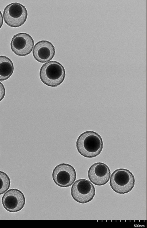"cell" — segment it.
Wrapping results in <instances>:
<instances>
[{
  "mask_svg": "<svg viewBox=\"0 0 147 228\" xmlns=\"http://www.w3.org/2000/svg\"><path fill=\"white\" fill-rule=\"evenodd\" d=\"M111 174V170L108 166L101 162L92 164L88 172L90 180L94 185L99 186L103 185L108 182Z\"/></svg>",
  "mask_w": 147,
  "mask_h": 228,
  "instance_id": "9c48e42d",
  "label": "cell"
},
{
  "mask_svg": "<svg viewBox=\"0 0 147 228\" xmlns=\"http://www.w3.org/2000/svg\"><path fill=\"white\" fill-rule=\"evenodd\" d=\"M14 67L12 60L5 56H0V81L8 79L12 75Z\"/></svg>",
  "mask_w": 147,
  "mask_h": 228,
  "instance_id": "8fae6325",
  "label": "cell"
},
{
  "mask_svg": "<svg viewBox=\"0 0 147 228\" xmlns=\"http://www.w3.org/2000/svg\"><path fill=\"white\" fill-rule=\"evenodd\" d=\"M3 20L2 14L0 11V29L3 24Z\"/></svg>",
  "mask_w": 147,
  "mask_h": 228,
  "instance_id": "5bb4252c",
  "label": "cell"
},
{
  "mask_svg": "<svg viewBox=\"0 0 147 228\" xmlns=\"http://www.w3.org/2000/svg\"><path fill=\"white\" fill-rule=\"evenodd\" d=\"M27 10L24 6L17 2L10 3L4 8L3 16L5 22L11 27H17L26 20Z\"/></svg>",
  "mask_w": 147,
  "mask_h": 228,
  "instance_id": "277c9868",
  "label": "cell"
},
{
  "mask_svg": "<svg viewBox=\"0 0 147 228\" xmlns=\"http://www.w3.org/2000/svg\"><path fill=\"white\" fill-rule=\"evenodd\" d=\"M34 42L29 34L21 33L14 35L10 43L12 51L16 55L24 56L29 54L32 51Z\"/></svg>",
  "mask_w": 147,
  "mask_h": 228,
  "instance_id": "ba28073f",
  "label": "cell"
},
{
  "mask_svg": "<svg viewBox=\"0 0 147 228\" xmlns=\"http://www.w3.org/2000/svg\"><path fill=\"white\" fill-rule=\"evenodd\" d=\"M65 71L63 65L56 61H51L44 64L39 71L41 81L50 87H56L64 81Z\"/></svg>",
  "mask_w": 147,
  "mask_h": 228,
  "instance_id": "7a4b0ae2",
  "label": "cell"
},
{
  "mask_svg": "<svg viewBox=\"0 0 147 228\" xmlns=\"http://www.w3.org/2000/svg\"><path fill=\"white\" fill-rule=\"evenodd\" d=\"M2 203L4 208L11 212L21 210L24 207L25 198L23 193L16 189H11L7 191L3 195Z\"/></svg>",
  "mask_w": 147,
  "mask_h": 228,
  "instance_id": "52a82bcc",
  "label": "cell"
},
{
  "mask_svg": "<svg viewBox=\"0 0 147 228\" xmlns=\"http://www.w3.org/2000/svg\"><path fill=\"white\" fill-rule=\"evenodd\" d=\"M5 94V90L3 84L0 82V102L4 98Z\"/></svg>",
  "mask_w": 147,
  "mask_h": 228,
  "instance_id": "4fadbf2b",
  "label": "cell"
},
{
  "mask_svg": "<svg viewBox=\"0 0 147 228\" xmlns=\"http://www.w3.org/2000/svg\"><path fill=\"white\" fill-rule=\"evenodd\" d=\"M52 177L55 183L57 186L67 187L71 185L76 180V173L72 166L62 163L57 165L53 169Z\"/></svg>",
  "mask_w": 147,
  "mask_h": 228,
  "instance_id": "8992f818",
  "label": "cell"
},
{
  "mask_svg": "<svg viewBox=\"0 0 147 228\" xmlns=\"http://www.w3.org/2000/svg\"><path fill=\"white\" fill-rule=\"evenodd\" d=\"M103 145L100 136L92 131H86L81 134L76 142V147L79 153L88 158L94 157L100 154Z\"/></svg>",
  "mask_w": 147,
  "mask_h": 228,
  "instance_id": "6da1fadb",
  "label": "cell"
},
{
  "mask_svg": "<svg viewBox=\"0 0 147 228\" xmlns=\"http://www.w3.org/2000/svg\"><path fill=\"white\" fill-rule=\"evenodd\" d=\"M10 185L11 181L8 176L5 172L0 171V195L7 191Z\"/></svg>",
  "mask_w": 147,
  "mask_h": 228,
  "instance_id": "7c38bea8",
  "label": "cell"
},
{
  "mask_svg": "<svg viewBox=\"0 0 147 228\" xmlns=\"http://www.w3.org/2000/svg\"><path fill=\"white\" fill-rule=\"evenodd\" d=\"M109 184L113 190L120 194L127 193L133 189L135 180L129 170L120 168L115 170L110 177Z\"/></svg>",
  "mask_w": 147,
  "mask_h": 228,
  "instance_id": "3957f363",
  "label": "cell"
},
{
  "mask_svg": "<svg viewBox=\"0 0 147 228\" xmlns=\"http://www.w3.org/2000/svg\"><path fill=\"white\" fill-rule=\"evenodd\" d=\"M71 195L77 202L82 204L92 200L95 194V189L90 181L80 178L76 181L71 186Z\"/></svg>",
  "mask_w": 147,
  "mask_h": 228,
  "instance_id": "5b68a950",
  "label": "cell"
},
{
  "mask_svg": "<svg viewBox=\"0 0 147 228\" xmlns=\"http://www.w3.org/2000/svg\"><path fill=\"white\" fill-rule=\"evenodd\" d=\"M32 50L34 58L42 63L51 60L55 54V47L51 43L47 40L38 41L35 44Z\"/></svg>",
  "mask_w": 147,
  "mask_h": 228,
  "instance_id": "30bf717a",
  "label": "cell"
}]
</instances>
